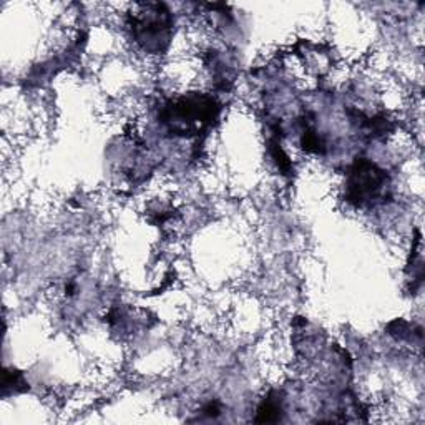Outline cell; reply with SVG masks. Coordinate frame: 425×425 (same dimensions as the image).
I'll use <instances>...</instances> for the list:
<instances>
[{"label": "cell", "instance_id": "1", "mask_svg": "<svg viewBox=\"0 0 425 425\" xmlns=\"http://www.w3.org/2000/svg\"><path fill=\"white\" fill-rule=\"evenodd\" d=\"M389 176L376 163L358 158L346 178V201L355 208L374 207L386 198Z\"/></svg>", "mask_w": 425, "mask_h": 425}, {"label": "cell", "instance_id": "2", "mask_svg": "<svg viewBox=\"0 0 425 425\" xmlns=\"http://www.w3.org/2000/svg\"><path fill=\"white\" fill-rule=\"evenodd\" d=\"M218 115V103L207 95H188L164 107L163 122L171 131L186 135L211 123Z\"/></svg>", "mask_w": 425, "mask_h": 425}, {"label": "cell", "instance_id": "3", "mask_svg": "<svg viewBox=\"0 0 425 425\" xmlns=\"http://www.w3.org/2000/svg\"><path fill=\"white\" fill-rule=\"evenodd\" d=\"M150 11L145 17L135 22L133 30L140 44L146 48H159L162 40H166V34L170 30V15L163 6H150Z\"/></svg>", "mask_w": 425, "mask_h": 425}, {"label": "cell", "instance_id": "4", "mask_svg": "<svg viewBox=\"0 0 425 425\" xmlns=\"http://www.w3.org/2000/svg\"><path fill=\"white\" fill-rule=\"evenodd\" d=\"M281 417H282L281 400L280 397H277V394L271 392V394L261 402L254 420L258 424H274V422H280Z\"/></svg>", "mask_w": 425, "mask_h": 425}, {"label": "cell", "instance_id": "5", "mask_svg": "<svg viewBox=\"0 0 425 425\" xmlns=\"http://www.w3.org/2000/svg\"><path fill=\"white\" fill-rule=\"evenodd\" d=\"M269 145H271L273 158L276 159L277 166H280L281 170L285 171V173H289V170H291V162H289V158H287V155L285 152H282L280 135H277V128H274L273 138H271V141H269Z\"/></svg>", "mask_w": 425, "mask_h": 425}, {"label": "cell", "instance_id": "6", "mask_svg": "<svg viewBox=\"0 0 425 425\" xmlns=\"http://www.w3.org/2000/svg\"><path fill=\"white\" fill-rule=\"evenodd\" d=\"M301 143H303L304 150H308V152H310V153H324V150H326V143H324L321 136H319L316 131L309 126L304 130Z\"/></svg>", "mask_w": 425, "mask_h": 425}, {"label": "cell", "instance_id": "7", "mask_svg": "<svg viewBox=\"0 0 425 425\" xmlns=\"http://www.w3.org/2000/svg\"><path fill=\"white\" fill-rule=\"evenodd\" d=\"M203 414L208 415V417L211 419H216L219 414H221V407H219L218 402H209V404H207L203 407Z\"/></svg>", "mask_w": 425, "mask_h": 425}]
</instances>
